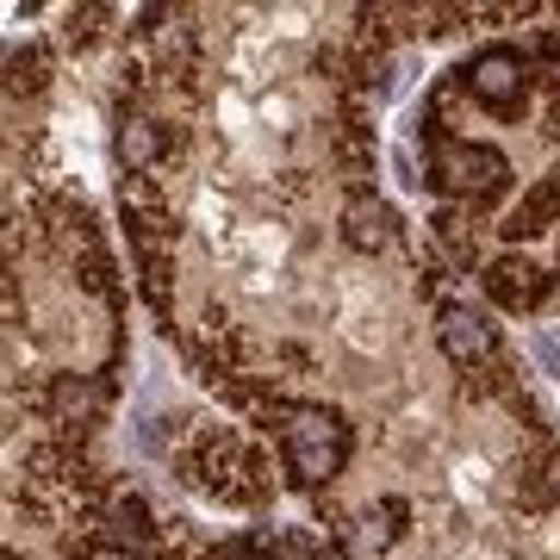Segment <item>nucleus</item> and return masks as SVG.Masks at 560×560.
I'll use <instances>...</instances> for the list:
<instances>
[{
	"instance_id": "obj_1",
	"label": "nucleus",
	"mask_w": 560,
	"mask_h": 560,
	"mask_svg": "<svg viewBox=\"0 0 560 560\" xmlns=\"http://www.w3.org/2000/svg\"><path fill=\"white\" fill-rule=\"evenodd\" d=\"M180 480L212 492L224 504H261L275 492V474H268V455H261L249 436L224 430V423H200L180 442Z\"/></svg>"
},
{
	"instance_id": "obj_2",
	"label": "nucleus",
	"mask_w": 560,
	"mask_h": 560,
	"mask_svg": "<svg viewBox=\"0 0 560 560\" xmlns=\"http://www.w3.org/2000/svg\"><path fill=\"white\" fill-rule=\"evenodd\" d=\"M349 418L337 405H287L280 411V455H287V474L300 486H330L349 460Z\"/></svg>"
},
{
	"instance_id": "obj_3",
	"label": "nucleus",
	"mask_w": 560,
	"mask_h": 560,
	"mask_svg": "<svg viewBox=\"0 0 560 560\" xmlns=\"http://www.w3.org/2000/svg\"><path fill=\"white\" fill-rule=\"evenodd\" d=\"M423 156H430V187L448 194L467 212H486L511 187V162L492 143H460L448 131H423Z\"/></svg>"
},
{
	"instance_id": "obj_4",
	"label": "nucleus",
	"mask_w": 560,
	"mask_h": 560,
	"mask_svg": "<svg viewBox=\"0 0 560 560\" xmlns=\"http://www.w3.org/2000/svg\"><path fill=\"white\" fill-rule=\"evenodd\" d=\"M460 88L486 106V113H499V119H517L523 113V94H529V62L511 50V44H492L480 57L460 69Z\"/></svg>"
},
{
	"instance_id": "obj_5",
	"label": "nucleus",
	"mask_w": 560,
	"mask_h": 560,
	"mask_svg": "<svg viewBox=\"0 0 560 560\" xmlns=\"http://www.w3.org/2000/svg\"><path fill=\"white\" fill-rule=\"evenodd\" d=\"M38 405H44V423H57V436H81L88 423L106 418L113 381H106V374H50Z\"/></svg>"
},
{
	"instance_id": "obj_6",
	"label": "nucleus",
	"mask_w": 560,
	"mask_h": 560,
	"mask_svg": "<svg viewBox=\"0 0 560 560\" xmlns=\"http://www.w3.org/2000/svg\"><path fill=\"white\" fill-rule=\"evenodd\" d=\"M436 342L460 374H480V368L499 361V324L486 318V312H474V305H442L436 312Z\"/></svg>"
},
{
	"instance_id": "obj_7",
	"label": "nucleus",
	"mask_w": 560,
	"mask_h": 560,
	"mask_svg": "<svg viewBox=\"0 0 560 560\" xmlns=\"http://www.w3.org/2000/svg\"><path fill=\"white\" fill-rule=\"evenodd\" d=\"M480 280H486V293H492L504 312H541V305H548V293H555V287H548V275H541L529 256H499Z\"/></svg>"
},
{
	"instance_id": "obj_8",
	"label": "nucleus",
	"mask_w": 560,
	"mask_h": 560,
	"mask_svg": "<svg viewBox=\"0 0 560 560\" xmlns=\"http://www.w3.org/2000/svg\"><path fill=\"white\" fill-rule=\"evenodd\" d=\"M399 517H405L399 499H381L374 511H361V517H342V523H337L342 555H349V560H381L386 548L399 541Z\"/></svg>"
},
{
	"instance_id": "obj_9",
	"label": "nucleus",
	"mask_w": 560,
	"mask_h": 560,
	"mask_svg": "<svg viewBox=\"0 0 560 560\" xmlns=\"http://www.w3.org/2000/svg\"><path fill=\"white\" fill-rule=\"evenodd\" d=\"M113 156H119V168L131 180L150 175L162 156H168V138H162L156 119H143V113H119V125H113Z\"/></svg>"
},
{
	"instance_id": "obj_10",
	"label": "nucleus",
	"mask_w": 560,
	"mask_h": 560,
	"mask_svg": "<svg viewBox=\"0 0 560 560\" xmlns=\"http://www.w3.org/2000/svg\"><path fill=\"white\" fill-rule=\"evenodd\" d=\"M393 206L386 200H374L368 187L361 194H349V206H342V243L349 249H361V256H381L386 243H393Z\"/></svg>"
},
{
	"instance_id": "obj_11",
	"label": "nucleus",
	"mask_w": 560,
	"mask_h": 560,
	"mask_svg": "<svg viewBox=\"0 0 560 560\" xmlns=\"http://www.w3.org/2000/svg\"><path fill=\"white\" fill-rule=\"evenodd\" d=\"M560 224V175L536 180L517 206H511V219H504V237L523 243V237H541V231H555Z\"/></svg>"
},
{
	"instance_id": "obj_12",
	"label": "nucleus",
	"mask_w": 560,
	"mask_h": 560,
	"mask_svg": "<svg viewBox=\"0 0 560 560\" xmlns=\"http://www.w3.org/2000/svg\"><path fill=\"white\" fill-rule=\"evenodd\" d=\"M430 243H436L455 268H474V261H480V231H474V219H467L460 206H442L436 219H430Z\"/></svg>"
},
{
	"instance_id": "obj_13",
	"label": "nucleus",
	"mask_w": 560,
	"mask_h": 560,
	"mask_svg": "<svg viewBox=\"0 0 560 560\" xmlns=\"http://www.w3.org/2000/svg\"><path fill=\"white\" fill-rule=\"evenodd\" d=\"M7 88H13V94H44V81H50V50H44V44H25V50H13V57H7Z\"/></svg>"
},
{
	"instance_id": "obj_14",
	"label": "nucleus",
	"mask_w": 560,
	"mask_h": 560,
	"mask_svg": "<svg viewBox=\"0 0 560 560\" xmlns=\"http://www.w3.org/2000/svg\"><path fill=\"white\" fill-rule=\"evenodd\" d=\"M541 57H555V69H560V38H548V50H541Z\"/></svg>"
}]
</instances>
